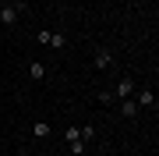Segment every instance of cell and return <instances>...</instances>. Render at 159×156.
<instances>
[{
    "instance_id": "obj_1",
    "label": "cell",
    "mask_w": 159,
    "mask_h": 156,
    "mask_svg": "<svg viewBox=\"0 0 159 156\" xmlns=\"http://www.w3.org/2000/svg\"><path fill=\"white\" fill-rule=\"evenodd\" d=\"M0 21L11 29V25L18 21V7H14V4H0Z\"/></svg>"
},
{
    "instance_id": "obj_2",
    "label": "cell",
    "mask_w": 159,
    "mask_h": 156,
    "mask_svg": "<svg viewBox=\"0 0 159 156\" xmlns=\"http://www.w3.org/2000/svg\"><path fill=\"white\" fill-rule=\"evenodd\" d=\"M134 96V78H120L117 82V99H131Z\"/></svg>"
},
{
    "instance_id": "obj_3",
    "label": "cell",
    "mask_w": 159,
    "mask_h": 156,
    "mask_svg": "<svg viewBox=\"0 0 159 156\" xmlns=\"http://www.w3.org/2000/svg\"><path fill=\"white\" fill-rule=\"evenodd\" d=\"M113 68V53L110 50H96V71H110Z\"/></svg>"
},
{
    "instance_id": "obj_4",
    "label": "cell",
    "mask_w": 159,
    "mask_h": 156,
    "mask_svg": "<svg viewBox=\"0 0 159 156\" xmlns=\"http://www.w3.org/2000/svg\"><path fill=\"white\" fill-rule=\"evenodd\" d=\"M134 103H138V106H156V92H152V89H138Z\"/></svg>"
},
{
    "instance_id": "obj_5",
    "label": "cell",
    "mask_w": 159,
    "mask_h": 156,
    "mask_svg": "<svg viewBox=\"0 0 159 156\" xmlns=\"http://www.w3.org/2000/svg\"><path fill=\"white\" fill-rule=\"evenodd\" d=\"M138 110H142V106H138L134 99H120V114H124V117H138Z\"/></svg>"
},
{
    "instance_id": "obj_6",
    "label": "cell",
    "mask_w": 159,
    "mask_h": 156,
    "mask_svg": "<svg viewBox=\"0 0 159 156\" xmlns=\"http://www.w3.org/2000/svg\"><path fill=\"white\" fill-rule=\"evenodd\" d=\"M29 75H32L35 82H43V78H46V68H43L39 60H32V64H29Z\"/></svg>"
},
{
    "instance_id": "obj_7",
    "label": "cell",
    "mask_w": 159,
    "mask_h": 156,
    "mask_svg": "<svg viewBox=\"0 0 159 156\" xmlns=\"http://www.w3.org/2000/svg\"><path fill=\"white\" fill-rule=\"evenodd\" d=\"M32 135H39V139H46V135H50V124H46V121H35V124H32Z\"/></svg>"
},
{
    "instance_id": "obj_8",
    "label": "cell",
    "mask_w": 159,
    "mask_h": 156,
    "mask_svg": "<svg viewBox=\"0 0 159 156\" xmlns=\"http://www.w3.org/2000/svg\"><path fill=\"white\" fill-rule=\"evenodd\" d=\"M64 43H67V39H64V35H60V32H50V43H46V46H53V50H60V46H64Z\"/></svg>"
},
{
    "instance_id": "obj_9",
    "label": "cell",
    "mask_w": 159,
    "mask_h": 156,
    "mask_svg": "<svg viewBox=\"0 0 159 156\" xmlns=\"http://www.w3.org/2000/svg\"><path fill=\"white\" fill-rule=\"evenodd\" d=\"M78 135H81V142H89V139H96V128L85 124V128H78Z\"/></svg>"
},
{
    "instance_id": "obj_10",
    "label": "cell",
    "mask_w": 159,
    "mask_h": 156,
    "mask_svg": "<svg viewBox=\"0 0 159 156\" xmlns=\"http://www.w3.org/2000/svg\"><path fill=\"white\" fill-rule=\"evenodd\" d=\"M71 153H74V156H81V153H85V142H81V139H74V142H71Z\"/></svg>"
}]
</instances>
